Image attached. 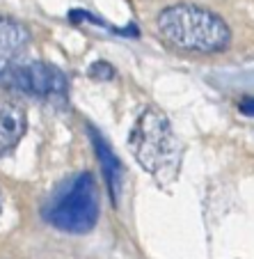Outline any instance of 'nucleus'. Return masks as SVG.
I'll list each match as a JSON object with an SVG mask.
<instances>
[{"label":"nucleus","mask_w":254,"mask_h":259,"mask_svg":"<svg viewBox=\"0 0 254 259\" xmlns=\"http://www.w3.org/2000/svg\"><path fill=\"white\" fill-rule=\"evenodd\" d=\"M156 30L167 46L181 53H220L231 41L225 21L197 5H172L163 10L158 14Z\"/></svg>","instance_id":"f257e3e1"},{"label":"nucleus","mask_w":254,"mask_h":259,"mask_svg":"<svg viewBox=\"0 0 254 259\" xmlns=\"http://www.w3.org/2000/svg\"><path fill=\"white\" fill-rule=\"evenodd\" d=\"M128 145L142 165L161 186H170L181 170L183 147L172 128L170 119L158 108H144L135 119L128 136Z\"/></svg>","instance_id":"f03ea898"},{"label":"nucleus","mask_w":254,"mask_h":259,"mask_svg":"<svg viewBox=\"0 0 254 259\" xmlns=\"http://www.w3.org/2000/svg\"><path fill=\"white\" fill-rule=\"evenodd\" d=\"M44 218L53 227L71 234H83L96 225L98 218V191L89 172L69 179L58 195L46 204Z\"/></svg>","instance_id":"7ed1b4c3"},{"label":"nucleus","mask_w":254,"mask_h":259,"mask_svg":"<svg viewBox=\"0 0 254 259\" xmlns=\"http://www.w3.org/2000/svg\"><path fill=\"white\" fill-rule=\"evenodd\" d=\"M0 83L10 90L23 92L28 97L60 101L67 97V78L60 69L44 62H23L14 64L0 76Z\"/></svg>","instance_id":"20e7f679"},{"label":"nucleus","mask_w":254,"mask_h":259,"mask_svg":"<svg viewBox=\"0 0 254 259\" xmlns=\"http://www.w3.org/2000/svg\"><path fill=\"white\" fill-rule=\"evenodd\" d=\"M25 131V113L19 101L0 97V156L7 154Z\"/></svg>","instance_id":"39448f33"},{"label":"nucleus","mask_w":254,"mask_h":259,"mask_svg":"<svg viewBox=\"0 0 254 259\" xmlns=\"http://www.w3.org/2000/svg\"><path fill=\"white\" fill-rule=\"evenodd\" d=\"M28 46V30L12 19H0V76L12 69Z\"/></svg>","instance_id":"423d86ee"},{"label":"nucleus","mask_w":254,"mask_h":259,"mask_svg":"<svg viewBox=\"0 0 254 259\" xmlns=\"http://www.w3.org/2000/svg\"><path fill=\"white\" fill-rule=\"evenodd\" d=\"M89 136H92V142H94V149H96L98 163H101L103 177H106V184H108V188H110V195H113V200L117 202L119 191H122V163H119V158L113 154V149L108 147V142L101 138V133L89 128Z\"/></svg>","instance_id":"0eeeda50"},{"label":"nucleus","mask_w":254,"mask_h":259,"mask_svg":"<svg viewBox=\"0 0 254 259\" xmlns=\"http://www.w3.org/2000/svg\"><path fill=\"white\" fill-rule=\"evenodd\" d=\"M240 110L245 115H254V99H243L240 101Z\"/></svg>","instance_id":"6e6552de"}]
</instances>
